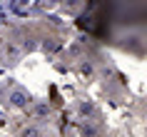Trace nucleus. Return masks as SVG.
Here are the masks:
<instances>
[{
    "instance_id": "1",
    "label": "nucleus",
    "mask_w": 147,
    "mask_h": 137,
    "mask_svg": "<svg viewBox=\"0 0 147 137\" xmlns=\"http://www.w3.org/2000/svg\"><path fill=\"white\" fill-rule=\"evenodd\" d=\"M10 105L23 110V107L30 105V95H28L25 90H13V92H10Z\"/></svg>"
},
{
    "instance_id": "3",
    "label": "nucleus",
    "mask_w": 147,
    "mask_h": 137,
    "mask_svg": "<svg viewBox=\"0 0 147 137\" xmlns=\"http://www.w3.org/2000/svg\"><path fill=\"white\" fill-rule=\"evenodd\" d=\"M47 112H50V107H47V105H38V107H35V115H47Z\"/></svg>"
},
{
    "instance_id": "4",
    "label": "nucleus",
    "mask_w": 147,
    "mask_h": 137,
    "mask_svg": "<svg viewBox=\"0 0 147 137\" xmlns=\"http://www.w3.org/2000/svg\"><path fill=\"white\" fill-rule=\"evenodd\" d=\"M80 112H92V105H80Z\"/></svg>"
},
{
    "instance_id": "5",
    "label": "nucleus",
    "mask_w": 147,
    "mask_h": 137,
    "mask_svg": "<svg viewBox=\"0 0 147 137\" xmlns=\"http://www.w3.org/2000/svg\"><path fill=\"white\" fill-rule=\"evenodd\" d=\"M80 70H82V75H90V72H92V67H90V65H82Z\"/></svg>"
},
{
    "instance_id": "6",
    "label": "nucleus",
    "mask_w": 147,
    "mask_h": 137,
    "mask_svg": "<svg viewBox=\"0 0 147 137\" xmlns=\"http://www.w3.org/2000/svg\"><path fill=\"white\" fill-rule=\"evenodd\" d=\"M0 47H3V40H0Z\"/></svg>"
},
{
    "instance_id": "2",
    "label": "nucleus",
    "mask_w": 147,
    "mask_h": 137,
    "mask_svg": "<svg viewBox=\"0 0 147 137\" xmlns=\"http://www.w3.org/2000/svg\"><path fill=\"white\" fill-rule=\"evenodd\" d=\"M20 137H42V130L35 127V125H28V127L20 130Z\"/></svg>"
}]
</instances>
